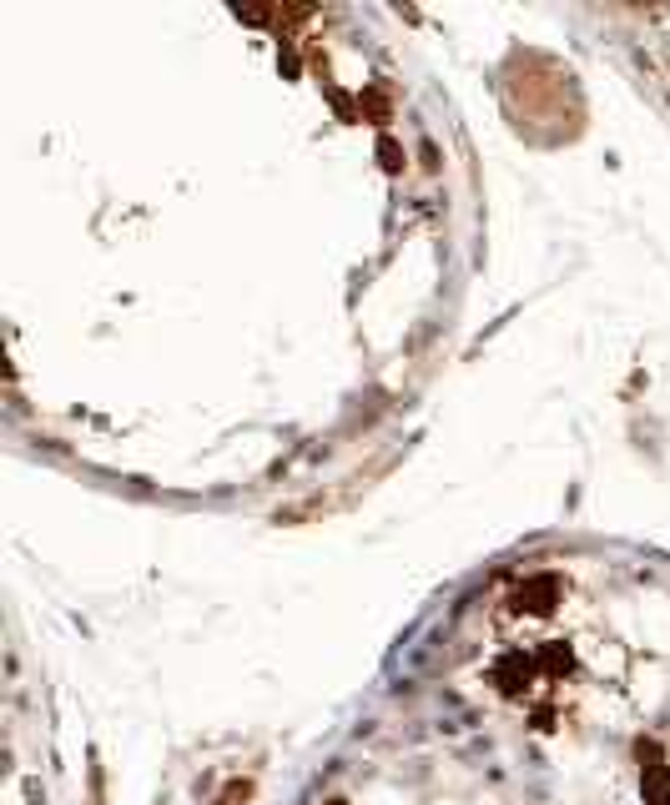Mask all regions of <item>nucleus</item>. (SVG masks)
Segmentation results:
<instances>
[{"mask_svg":"<svg viewBox=\"0 0 670 805\" xmlns=\"http://www.w3.org/2000/svg\"><path fill=\"white\" fill-rule=\"evenodd\" d=\"M635 755H640V765H645V770L666 765V760H660V740H650V735H640V740H635Z\"/></svg>","mask_w":670,"mask_h":805,"instance_id":"7ed1b4c3","label":"nucleus"},{"mask_svg":"<svg viewBox=\"0 0 670 805\" xmlns=\"http://www.w3.org/2000/svg\"><path fill=\"white\" fill-rule=\"evenodd\" d=\"M248 795H252L248 780H233V785L222 790V801H217V805H237V801H248Z\"/></svg>","mask_w":670,"mask_h":805,"instance_id":"20e7f679","label":"nucleus"},{"mask_svg":"<svg viewBox=\"0 0 670 805\" xmlns=\"http://www.w3.org/2000/svg\"><path fill=\"white\" fill-rule=\"evenodd\" d=\"M560 609H564V579L560 574H530V579L515 589V599H509V614L534 620V624L555 620Z\"/></svg>","mask_w":670,"mask_h":805,"instance_id":"f257e3e1","label":"nucleus"},{"mask_svg":"<svg viewBox=\"0 0 670 805\" xmlns=\"http://www.w3.org/2000/svg\"><path fill=\"white\" fill-rule=\"evenodd\" d=\"M333 805H343V801H333Z\"/></svg>","mask_w":670,"mask_h":805,"instance_id":"423d86ee","label":"nucleus"},{"mask_svg":"<svg viewBox=\"0 0 670 805\" xmlns=\"http://www.w3.org/2000/svg\"><path fill=\"white\" fill-rule=\"evenodd\" d=\"M645 805H670V765L645 770Z\"/></svg>","mask_w":670,"mask_h":805,"instance_id":"f03ea898","label":"nucleus"},{"mask_svg":"<svg viewBox=\"0 0 670 805\" xmlns=\"http://www.w3.org/2000/svg\"><path fill=\"white\" fill-rule=\"evenodd\" d=\"M378 156H383V167H389V171H398V167H404V152H398L393 141H378Z\"/></svg>","mask_w":670,"mask_h":805,"instance_id":"39448f33","label":"nucleus"}]
</instances>
